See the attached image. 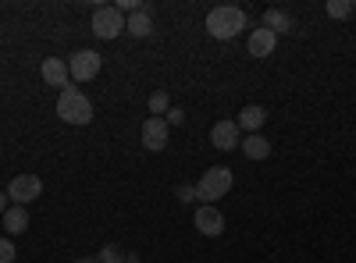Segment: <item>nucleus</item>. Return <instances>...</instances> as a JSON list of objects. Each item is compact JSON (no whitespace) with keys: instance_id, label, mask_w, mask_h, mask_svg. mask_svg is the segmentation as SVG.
I'll return each instance as SVG.
<instances>
[{"instance_id":"1","label":"nucleus","mask_w":356,"mask_h":263,"mask_svg":"<svg viewBox=\"0 0 356 263\" xmlns=\"http://www.w3.org/2000/svg\"><path fill=\"white\" fill-rule=\"evenodd\" d=\"M246 28V11L235 4H218L207 11V33L214 40H235Z\"/></svg>"},{"instance_id":"2","label":"nucleus","mask_w":356,"mask_h":263,"mask_svg":"<svg viewBox=\"0 0 356 263\" xmlns=\"http://www.w3.org/2000/svg\"><path fill=\"white\" fill-rule=\"evenodd\" d=\"M57 114H61V121L65 125H89L93 121V103H89V96L79 90V85H65L61 96H57Z\"/></svg>"},{"instance_id":"3","label":"nucleus","mask_w":356,"mask_h":263,"mask_svg":"<svg viewBox=\"0 0 356 263\" xmlns=\"http://www.w3.org/2000/svg\"><path fill=\"white\" fill-rule=\"evenodd\" d=\"M232 182H235L232 167H221V164H218V167H207V171L200 174V182H196V199H203V203L221 199V196H228Z\"/></svg>"},{"instance_id":"4","label":"nucleus","mask_w":356,"mask_h":263,"mask_svg":"<svg viewBox=\"0 0 356 263\" xmlns=\"http://www.w3.org/2000/svg\"><path fill=\"white\" fill-rule=\"evenodd\" d=\"M125 33V15L118 8H97L93 11V36L97 40H114Z\"/></svg>"},{"instance_id":"5","label":"nucleus","mask_w":356,"mask_h":263,"mask_svg":"<svg viewBox=\"0 0 356 263\" xmlns=\"http://www.w3.org/2000/svg\"><path fill=\"white\" fill-rule=\"evenodd\" d=\"M100 53L97 50H75L72 53V61H68V75L75 78V82H93L97 75H100Z\"/></svg>"},{"instance_id":"6","label":"nucleus","mask_w":356,"mask_h":263,"mask_svg":"<svg viewBox=\"0 0 356 263\" xmlns=\"http://www.w3.org/2000/svg\"><path fill=\"white\" fill-rule=\"evenodd\" d=\"M40 196H43V182L36 174H18L8 185V199H15V207H29V203L40 199Z\"/></svg>"},{"instance_id":"7","label":"nucleus","mask_w":356,"mask_h":263,"mask_svg":"<svg viewBox=\"0 0 356 263\" xmlns=\"http://www.w3.org/2000/svg\"><path fill=\"white\" fill-rule=\"evenodd\" d=\"M193 224H196L200 235H207V239H218L221 231H225V214L214 207V203H203V207L196 210V217H193Z\"/></svg>"},{"instance_id":"8","label":"nucleus","mask_w":356,"mask_h":263,"mask_svg":"<svg viewBox=\"0 0 356 263\" xmlns=\"http://www.w3.org/2000/svg\"><path fill=\"white\" fill-rule=\"evenodd\" d=\"M139 135H143V146L150 153H161L164 146H168V121L164 118H146L143 121V128H139Z\"/></svg>"},{"instance_id":"9","label":"nucleus","mask_w":356,"mask_h":263,"mask_svg":"<svg viewBox=\"0 0 356 263\" xmlns=\"http://www.w3.org/2000/svg\"><path fill=\"white\" fill-rule=\"evenodd\" d=\"M125 33L136 36V40H146L154 33V4H143L139 11L125 15Z\"/></svg>"},{"instance_id":"10","label":"nucleus","mask_w":356,"mask_h":263,"mask_svg":"<svg viewBox=\"0 0 356 263\" xmlns=\"http://www.w3.org/2000/svg\"><path fill=\"white\" fill-rule=\"evenodd\" d=\"M275 46H278V36L271 33V28H253L250 33V40H246V50H250V57H257V61H264V57H271L275 53Z\"/></svg>"},{"instance_id":"11","label":"nucleus","mask_w":356,"mask_h":263,"mask_svg":"<svg viewBox=\"0 0 356 263\" xmlns=\"http://www.w3.org/2000/svg\"><path fill=\"white\" fill-rule=\"evenodd\" d=\"M211 142H214V150L228 153V150H235V146L243 142V132H239V125H235V121H218L211 128Z\"/></svg>"},{"instance_id":"12","label":"nucleus","mask_w":356,"mask_h":263,"mask_svg":"<svg viewBox=\"0 0 356 263\" xmlns=\"http://www.w3.org/2000/svg\"><path fill=\"white\" fill-rule=\"evenodd\" d=\"M40 75H43V82L47 85H57V90H65V85H68V65L61 61V57H47V61H43V68H40Z\"/></svg>"},{"instance_id":"13","label":"nucleus","mask_w":356,"mask_h":263,"mask_svg":"<svg viewBox=\"0 0 356 263\" xmlns=\"http://www.w3.org/2000/svg\"><path fill=\"white\" fill-rule=\"evenodd\" d=\"M264 121H267V110L260 107V103H246L243 110H239V118H235V125H239V132H260L264 128Z\"/></svg>"},{"instance_id":"14","label":"nucleus","mask_w":356,"mask_h":263,"mask_svg":"<svg viewBox=\"0 0 356 263\" xmlns=\"http://www.w3.org/2000/svg\"><path fill=\"white\" fill-rule=\"evenodd\" d=\"M260 25H264V28H271L275 36H282V33H292V28H296V22H292V18H289L282 8H267V11H264V18H260Z\"/></svg>"},{"instance_id":"15","label":"nucleus","mask_w":356,"mask_h":263,"mask_svg":"<svg viewBox=\"0 0 356 263\" xmlns=\"http://www.w3.org/2000/svg\"><path fill=\"white\" fill-rule=\"evenodd\" d=\"M239 146H243V153H246L250 160H267V157H271V142H267V139H264L260 132L246 135V139H243Z\"/></svg>"},{"instance_id":"16","label":"nucleus","mask_w":356,"mask_h":263,"mask_svg":"<svg viewBox=\"0 0 356 263\" xmlns=\"http://www.w3.org/2000/svg\"><path fill=\"white\" fill-rule=\"evenodd\" d=\"M4 228H8V235H22V231L29 228V210L25 207H8L4 210Z\"/></svg>"},{"instance_id":"17","label":"nucleus","mask_w":356,"mask_h":263,"mask_svg":"<svg viewBox=\"0 0 356 263\" xmlns=\"http://www.w3.org/2000/svg\"><path fill=\"white\" fill-rule=\"evenodd\" d=\"M168 110H171V96L164 90L150 93V118H161V114H168Z\"/></svg>"},{"instance_id":"18","label":"nucleus","mask_w":356,"mask_h":263,"mask_svg":"<svg viewBox=\"0 0 356 263\" xmlns=\"http://www.w3.org/2000/svg\"><path fill=\"white\" fill-rule=\"evenodd\" d=\"M324 11H328L332 18H349V15H356V4H349V0H328Z\"/></svg>"},{"instance_id":"19","label":"nucleus","mask_w":356,"mask_h":263,"mask_svg":"<svg viewBox=\"0 0 356 263\" xmlns=\"http://www.w3.org/2000/svg\"><path fill=\"white\" fill-rule=\"evenodd\" d=\"M97 260H100V263H125V253H122V246L107 242V246L97 253Z\"/></svg>"},{"instance_id":"20","label":"nucleus","mask_w":356,"mask_h":263,"mask_svg":"<svg viewBox=\"0 0 356 263\" xmlns=\"http://www.w3.org/2000/svg\"><path fill=\"white\" fill-rule=\"evenodd\" d=\"M15 256H18L15 253V242L4 235V239H0V263H15Z\"/></svg>"},{"instance_id":"21","label":"nucleus","mask_w":356,"mask_h":263,"mask_svg":"<svg viewBox=\"0 0 356 263\" xmlns=\"http://www.w3.org/2000/svg\"><path fill=\"white\" fill-rule=\"evenodd\" d=\"M175 196H178V203H193L196 199V185H189V182H182L175 189Z\"/></svg>"},{"instance_id":"22","label":"nucleus","mask_w":356,"mask_h":263,"mask_svg":"<svg viewBox=\"0 0 356 263\" xmlns=\"http://www.w3.org/2000/svg\"><path fill=\"white\" fill-rule=\"evenodd\" d=\"M164 121H168V128H171V125H182V121H186V110H182V107H171V110L164 114Z\"/></svg>"},{"instance_id":"23","label":"nucleus","mask_w":356,"mask_h":263,"mask_svg":"<svg viewBox=\"0 0 356 263\" xmlns=\"http://www.w3.org/2000/svg\"><path fill=\"white\" fill-rule=\"evenodd\" d=\"M4 210H8V192H0V217H4Z\"/></svg>"},{"instance_id":"24","label":"nucleus","mask_w":356,"mask_h":263,"mask_svg":"<svg viewBox=\"0 0 356 263\" xmlns=\"http://www.w3.org/2000/svg\"><path fill=\"white\" fill-rule=\"evenodd\" d=\"M125 263H143V260H139L136 253H125Z\"/></svg>"},{"instance_id":"25","label":"nucleus","mask_w":356,"mask_h":263,"mask_svg":"<svg viewBox=\"0 0 356 263\" xmlns=\"http://www.w3.org/2000/svg\"><path fill=\"white\" fill-rule=\"evenodd\" d=\"M75 263H100L97 256H82V260H75Z\"/></svg>"}]
</instances>
